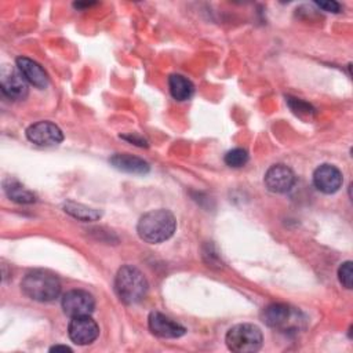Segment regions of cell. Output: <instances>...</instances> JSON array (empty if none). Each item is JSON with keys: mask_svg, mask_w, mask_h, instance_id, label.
Here are the masks:
<instances>
[{"mask_svg": "<svg viewBox=\"0 0 353 353\" xmlns=\"http://www.w3.org/2000/svg\"><path fill=\"white\" fill-rule=\"evenodd\" d=\"M175 229V216L164 208L152 210L143 214L137 225L138 236L149 244H159L168 240L174 234Z\"/></svg>", "mask_w": 353, "mask_h": 353, "instance_id": "obj_1", "label": "cell"}, {"mask_svg": "<svg viewBox=\"0 0 353 353\" xmlns=\"http://www.w3.org/2000/svg\"><path fill=\"white\" fill-rule=\"evenodd\" d=\"M109 161L116 170H120L123 172L139 175L149 172V164L143 159H139L128 153H116L110 157Z\"/></svg>", "mask_w": 353, "mask_h": 353, "instance_id": "obj_13", "label": "cell"}, {"mask_svg": "<svg viewBox=\"0 0 353 353\" xmlns=\"http://www.w3.org/2000/svg\"><path fill=\"white\" fill-rule=\"evenodd\" d=\"M0 87L3 94L12 101H22L28 97V81L18 69L3 65L0 70Z\"/></svg>", "mask_w": 353, "mask_h": 353, "instance_id": "obj_6", "label": "cell"}, {"mask_svg": "<svg viewBox=\"0 0 353 353\" xmlns=\"http://www.w3.org/2000/svg\"><path fill=\"white\" fill-rule=\"evenodd\" d=\"M338 279L345 288H347V290L352 288V284H353V263H352V261H346L339 266Z\"/></svg>", "mask_w": 353, "mask_h": 353, "instance_id": "obj_19", "label": "cell"}, {"mask_svg": "<svg viewBox=\"0 0 353 353\" xmlns=\"http://www.w3.org/2000/svg\"><path fill=\"white\" fill-rule=\"evenodd\" d=\"M148 324L152 334L160 338H179L186 331L185 327L160 312H152L148 317Z\"/></svg>", "mask_w": 353, "mask_h": 353, "instance_id": "obj_11", "label": "cell"}, {"mask_svg": "<svg viewBox=\"0 0 353 353\" xmlns=\"http://www.w3.org/2000/svg\"><path fill=\"white\" fill-rule=\"evenodd\" d=\"M21 288L26 296L37 302H51L61 292L58 277L48 270L29 272L21 281Z\"/></svg>", "mask_w": 353, "mask_h": 353, "instance_id": "obj_3", "label": "cell"}, {"mask_svg": "<svg viewBox=\"0 0 353 353\" xmlns=\"http://www.w3.org/2000/svg\"><path fill=\"white\" fill-rule=\"evenodd\" d=\"M288 103H290V106H291V109L298 114H302V113H305V114H309V113H312L313 110H312V108L307 105V103H305V102H302L301 99H296V98H290L288 97Z\"/></svg>", "mask_w": 353, "mask_h": 353, "instance_id": "obj_20", "label": "cell"}, {"mask_svg": "<svg viewBox=\"0 0 353 353\" xmlns=\"http://www.w3.org/2000/svg\"><path fill=\"white\" fill-rule=\"evenodd\" d=\"M26 137L30 142L39 146H54L63 141V134L61 128L47 120L37 121L28 127Z\"/></svg>", "mask_w": 353, "mask_h": 353, "instance_id": "obj_7", "label": "cell"}, {"mask_svg": "<svg viewBox=\"0 0 353 353\" xmlns=\"http://www.w3.org/2000/svg\"><path fill=\"white\" fill-rule=\"evenodd\" d=\"M50 352H72V349L66 345H55L50 347Z\"/></svg>", "mask_w": 353, "mask_h": 353, "instance_id": "obj_23", "label": "cell"}, {"mask_svg": "<svg viewBox=\"0 0 353 353\" xmlns=\"http://www.w3.org/2000/svg\"><path fill=\"white\" fill-rule=\"evenodd\" d=\"M262 331L259 327L243 323L236 324L226 332L225 342L229 350L236 353H254L258 352L262 346Z\"/></svg>", "mask_w": 353, "mask_h": 353, "instance_id": "obj_4", "label": "cell"}, {"mask_svg": "<svg viewBox=\"0 0 353 353\" xmlns=\"http://www.w3.org/2000/svg\"><path fill=\"white\" fill-rule=\"evenodd\" d=\"M342 172L332 164H321L313 172L314 186L325 194L338 192L342 186Z\"/></svg>", "mask_w": 353, "mask_h": 353, "instance_id": "obj_10", "label": "cell"}, {"mask_svg": "<svg viewBox=\"0 0 353 353\" xmlns=\"http://www.w3.org/2000/svg\"><path fill=\"white\" fill-rule=\"evenodd\" d=\"M291 317V309L284 303H270L262 312V319L266 325L279 328L287 324Z\"/></svg>", "mask_w": 353, "mask_h": 353, "instance_id": "obj_14", "label": "cell"}, {"mask_svg": "<svg viewBox=\"0 0 353 353\" xmlns=\"http://www.w3.org/2000/svg\"><path fill=\"white\" fill-rule=\"evenodd\" d=\"M226 165L233 167V168H239L243 167L247 161H248V153L245 149L241 148H234L232 150H229L225 157H223Z\"/></svg>", "mask_w": 353, "mask_h": 353, "instance_id": "obj_18", "label": "cell"}, {"mask_svg": "<svg viewBox=\"0 0 353 353\" xmlns=\"http://www.w3.org/2000/svg\"><path fill=\"white\" fill-rule=\"evenodd\" d=\"M123 139H127V141H130V142H134L135 145H138V146H146V141L143 139V138H138V137H135V135H123L121 137Z\"/></svg>", "mask_w": 353, "mask_h": 353, "instance_id": "obj_22", "label": "cell"}, {"mask_svg": "<svg viewBox=\"0 0 353 353\" xmlns=\"http://www.w3.org/2000/svg\"><path fill=\"white\" fill-rule=\"evenodd\" d=\"M170 92L176 101H188L194 92V87L189 79L182 74H171L168 79Z\"/></svg>", "mask_w": 353, "mask_h": 353, "instance_id": "obj_16", "label": "cell"}, {"mask_svg": "<svg viewBox=\"0 0 353 353\" xmlns=\"http://www.w3.org/2000/svg\"><path fill=\"white\" fill-rule=\"evenodd\" d=\"M63 210L70 216H73L79 221H83V222H92V221H97L101 218V211L87 207L80 203H74V201H68L63 205Z\"/></svg>", "mask_w": 353, "mask_h": 353, "instance_id": "obj_17", "label": "cell"}, {"mask_svg": "<svg viewBox=\"0 0 353 353\" xmlns=\"http://www.w3.org/2000/svg\"><path fill=\"white\" fill-rule=\"evenodd\" d=\"M265 186L273 193H285L292 189L295 183V174L284 164L272 165L265 174Z\"/></svg>", "mask_w": 353, "mask_h": 353, "instance_id": "obj_9", "label": "cell"}, {"mask_svg": "<svg viewBox=\"0 0 353 353\" xmlns=\"http://www.w3.org/2000/svg\"><path fill=\"white\" fill-rule=\"evenodd\" d=\"M148 280L143 273L131 266H121L114 277V291L119 299L125 305L141 302L148 292Z\"/></svg>", "mask_w": 353, "mask_h": 353, "instance_id": "obj_2", "label": "cell"}, {"mask_svg": "<svg viewBox=\"0 0 353 353\" xmlns=\"http://www.w3.org/2000/svg\"><path fill=\"white\" fill-rule=\"evenodd\" d=\"M314 4L319 8H323L324 11H328V12H339V10H341V6L332 0L331 1H314Z\"/></svg>", "mask_w": 353, "mask_h": 353, "instance_id": "obj_21", "label": "cell"}, {"mask_svg": "<svg viewBox=\"0 0 353 353\" xmlns=\"http://www.w3.org/2000/svg\"><path fill=\"white\" fill-rule=\"evenodd\" d=\"M62 309L70 319L91 316L95 307L94 296L84 290H70L62 296Z\"/></svg>", "mask_w": 353, "mask_h": 353, "instance_id": "obj_5", "label": "cell"}, {"mask_svg": "<svg viewBox=\"0 0 353 353\" xmlns=\"http://www.w3.org/2000/svg\"><path fill=\"white\" fill-rule=\"evenodd\" d=\"M68 334L72 342L76 345H90L92 343L99 335V327L95 320L90 316L73 317L68 327Z\"/></svg>", "mask_w": 353, "mask_h": 353, "instance_id": "obj_8", "label": "cell"}, {"mask_svg": "<svg viewBox=\"0 0 353 353\" xmlns=\"http://www.w3.org/2000/svg\"><path fill=\"white\" fill-rule=\"evenodd\" d=\"M3 186H4V192H6L7 197L15 203L30 204V203L36 201V194L32 190H29L28 188H25L23 185H21L18 181L6 179Z\"/></svg>", "mask_w": 353, "mask_h": 353, "instance_id": "obj_15", "label": "cell"}, {"mask_svg": "<svg viewBox=\"0 0 353 353\" xmlns=\"http://www.w3.org/2000/svg\"><path fill=\"white\" fill-rule=\"evenodd\" d=\"M15 63L17 69L21 72V74L29 84L37 88H46L48 85V76L37 62L28 57H18Z\"/></svg>", "mask_w": 353, "mask_h": 353, "instance_id": "obj_12", "label": "cell"}]
</instances>
